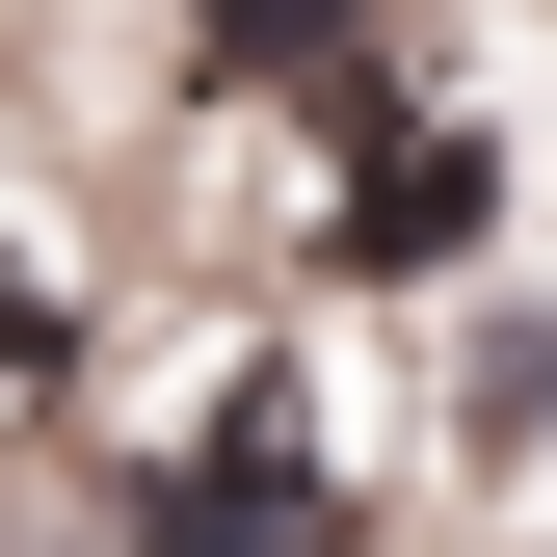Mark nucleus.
<instances>
[{
    "instance_id": "obj_2",
    "label": "nucleus",
    "mask_w": 557,
    "mask_h": 557,
    "mask_svg": "<svg viewBox=\"0 0 557 557\" xmlns=\"http://www.w3.org/2000/svg\"><path fill=\"white\" fill-rule=\"evenodd\" d=\"M478 186H505L478 133H398V160L345 186V265H451V239H478Z\"/></svg>"
},
{
    "instance_id": "obj_1",
    "label": "nucleus",
    "mask_w": 557,
    "mask_h": 557,
    "mask_svg": "<svg viewBox=\"0 0 557 557\" xmlns=\"http://www.w3.org/2000/svg\"><path fill=\"white\" fill-rule=\"evenodd\" d=\"M133 531H160V557H345V451H319V398L239 372V425H186L160 478H133Z\"/></svg>"
},
{
    "instance_id": "obj_4",
    "label": "nucleus",
    "mask_w": 557,
    "mask_h": 557,
    "mask_svg": "<svg viewBox=\"0 0 557 557\" xmlns=\"http://www.w3.org/2000/svg\"><path fill=\"white\" fill-rule=\"evenodd\" d=\"M27 372H53V293H27V265H0V398H27Z\"/></svg>"
},
{
    "instance_id": "obj_3",
    "label": "nucleus",
    "mask_w": 557,
    "mask_h": 557,
    "mask_svg": "<svg viewBox=\"0 0 557 557\" xmlns=\"http://www.w3.org/2000/svg\"><path fill=\"white\" fill-rule=\"evenodd\" d=\"M186 53L213 81H293V53H345V0H186Z\"/></svg>"
}]
</instances>
